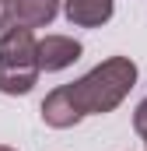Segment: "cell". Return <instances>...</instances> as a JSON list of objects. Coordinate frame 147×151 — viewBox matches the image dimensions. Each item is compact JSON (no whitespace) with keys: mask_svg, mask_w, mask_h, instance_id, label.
I'll list each match as a JSON object with an SVG mask.
<instances>
[{"mask_svg":"<svg viewBox=\"0 0 147 151\" xmlns=\"http://www.w3.org/2000/svg\"><path fill=\"white\" fill-rule=\"evenodd\" d=\"M18 28V18H14V0H0V42Z\"/></svg>","mask_w":147,"mask_h":151,"instance_id":"52a82bcc","label":"cell"},{"mask_svg":"<svg viewBox=\"0 0 147 151\" xmlns=\"http://www.w3.org/2000/svg\"><path fill=\"white\" fill-rule=\"evenodd\" d=\"M35 60H39V70L53 74V70H63L81 60V42L70 35H46L35 39Z\"/></svg>","mask_w":147,"mask_h":151,"instance_id":"3957f363","label":"cell"},{"mask_svg":"<svg viewBox=\"0 0 147 151\" xmlns=\"http://www.w3.org/2000/svg\"><path fill=\"white\" fill-rule=\"evenodd\" d=\"M39 81L35 35L32 28H14L0 42V91L4 95H28Z\"/></svg>","mask_w":147,"mask_h":151,"instance_id":"7a4b0ae2","label":"cell"},{"mask_svg":"<svg viewBox=\"0 0 147 151\" xmlns=\"http://www.w3.org/2000/svg\"><path fill=\"white\" fill-rule=\"evenodd\" d=\"M63 0H14V18L21 28H46Z\"/></svg>","mask_w":147,"mask_h":151,"instance_id":"8992f818","label":"cell"},{"mask_svg":"<svg viewBox=\"0 0 147 151\" xmlns=\"http://www.w3.org/2000/svg\"><path fill=\"white\" fill-rule=\"evenodd\" d=\"M116 11L112 0H63V14L70 25H81V28H98L105 25Z\"/></svg>","mask_w":147,"mask_h":151,"instance_id":"277c9868","label":"cell"},{"mask_svg":"<svg viewBox=\"0 0 147 151\" xmlns=\"http://www.w3.org/2000/svg\"><path fill=\"white\" fill-rule=\"evenodd\" d=\"M133 130L144 137V144H147V99L137 106V109H133Z\"/></svg>","mask_w":147,"mask_h":151,"instance_id":"ba28073f","label":"cell"},{"mask_svg":"<svg viewBox=\"0 0 147 151\" xmlns=\"http://www.w3.org/2000/svg\"><path fill=\"white\" fill-rule=\"evenodd\" d=\"M133 84H137V63L130 56H109L105 63L88 70L81 81H70L63 88L81 116H91V113L102 116V113H112L130 95Z\"/></svg>","mask_w":147,"mask_h":151,"instance_id":"6da1fadb","label":"cell"},{"mask_svg":"<svg viewBox=\"0 0 147 151\" xmlns=\"http://www.w3.org/2000/svg\"><path fill=\"white\" fill-rule=\"evenodd\" d=\"M0 151H14V148H7V144H0Z\"/></svg>","mask_w":147,"mask_h":151,"instance_id":"9c48e42d","label":"cell"},{"mask_svg":"<svg viewBox=\"0 0 147 151\" xmlns=\"http://www.w3.org/2000/svg\"><path fill=\"white\" fill-rule=\"evenodd\" d=\"M42 119H46L49 127H56V130H67L74 123H81L84 116L77 113V106L70 102L67 88H56V91H49V95L42 99Z\"/></svg>","mask_w":147,"mask_h":151,"instance_id":"5b68a950","label":"cell"}]
</instances>
